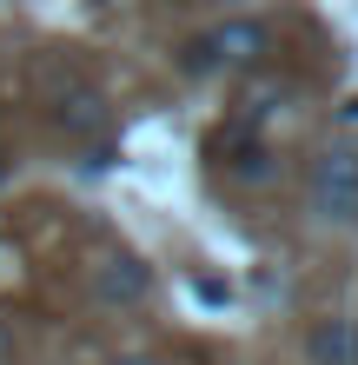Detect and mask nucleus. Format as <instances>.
<instances>
[{
    "instance_id": "nucleus-1",
    "label": "nucleus",
    "mask_w": 358,
    "mask_h": 365,
    "mask_svg": "<svg viewBox=\"0 0 358 365\" xmlns=\"http://www.w3.org/2000/svg\"><path fill=\"white\" fill-rule=\"evenodd\" d=\"M33 100L47 106V120L60 126L67 140H107V126H113V106L107 93L93 87L87 73L73 67V60H40V73H33Z\"/></svg>"
},
{
    "instance_id": "nucleus-2",
    "label": "nucleus",
    "mask_w": 358,
    "mask_h": 365,
    "mask_svg": "<svg viewBox=\"0 0 358 365\" xmlns=\"http://www.w3.org/2000/svg\"><path fill=\"white\" fill-rule=\"evenodd\" d=\"M272 53V34H265V20H252V14H233V20H219V27H206L199 40H186V67L193 73H213V67H259V60Z\"/></svg>"
},
{
    "instance_id": "nucleus-3",
    "label": "nucleus",
    "mask_w": 358,
    "mask_h": 365,
    "mask_svg": "<svg viewBox=\"0 0 358 365\" xmlns=\"http://www.w3.org/2000/svg\"><path fill=\"white\" fill-rule=\"evenodd\" d=\"M87 292L100 306H139L153 292V272L139 266V252H126L120 240H100L93 259H87Z\"/></svg>"
},
{
    "instance_id": "nucleus-4",
    "label": "nucleus",
    "mask_w": 358,
    "mask_h": 365,
    "mask_svg": "<svg viewBox=\"0 0 358 365\" xmlns=\"http://www.w3.org/2000/svg\"><path fill=\"white\" fill-rule=\"evenodd\" d=\"M312 212L332 226H358V153L332 146L312 160Z\"/></svg>"
},
{
    "instance_id": "nucleus-5",
    "label": "nucleus",
    "mask_w": 358,
    "mask_h": 365,
    "mask_svg": "<svg viewBox=\"0 0 358 365\" xmlns=\"http://www.w3.org/2000/svg\"><path fill=\"white\" fill-rule=\"evenodd\" d=\"M206 153H213V166L226 173V186H265L272 173H279V153H272V146L252 133L246 120L226 126V133H213V146H206Z\"/></svg>"
},
{
    "instance_id": "nucleus-6",
    "label": "nucleus",
    "mask_w": 358,
    "mask_h": 365,
    "mask_svg": "<svg viewBox=\"0 0 358 365\" xmlns=\"http://www.w3.org/2000/svg\"><path fill=\"white\" fill-rule=\"evenodd\" d=\"M312 365H358V352H352V326H345V319H325V326L312 332Z\"/></svg>"
},
{
    "instance_id": "nucleus-7",
    "label": "nucleus",
    "mask_w": 358,
    "mask_h": 365,
    "mask_svg": "<svg viewBox=\"0 0 358 365\" xmlns=\"http://www.w3.org/2000/svg\"><path fill=\"white\" fill-rule=\"evenodd\" d=\"M7 346H14V339H7V326H0V365H7Z\"/></svg>"
},
{
    "instance_id": "nucleus-8",
    "label": "nucleus",
    "mask_w": 358,
    "mask_h": 365,
    "mask_svg": "<svg viewBox=\"0 0 358 365\" xmlns=\"http://www.w3.org/2000/svg\"><path fill=\"white\" fill-rule=\"evenodd\" d=\"M153 365H193V359H153Z\"/></svg>"
},
{
    "instance_id": "nucleus-9",
    "label": "nucleus",
    "mask_w": 358,
    "mask_h": 365,
    "mask_svg": "<svg viewBox=\"0 0 358 365\" xmlns=\"http://www.w3.org/2000/svg\"><path fill=\"white\" fill-rule=\"evenodd\" d=\"M0 186H7V160H0Z\"/></svg>"
}]
</instances>
